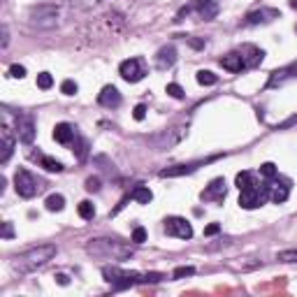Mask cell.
I'll return each instance as SVG.
<instances>
[{
  "mask_svg": "<svg viewBox=\"0 0 297 297\" xmlns=\"http://www.w3.org/2000/svg\"><path fill=\"white\" fill-rule=\"evenodd\" d=\"M56 246L54 244H40V246H33V249L24 251V253L14 255L12 260V267L14 269H19V272H33V269H37V267L47 265L51 258L56 255Z\"/></svg>",
  "mask_w": 297,
  "mask_h": 297,
  "instance_id": "cell-1",
  "label": "cell"
},
{
  "mask_svg": "<svg viewBox=\"0 0 297 297\" xmlns=\"http://www.w3.org/2000/svg\"><path fill=\"white\" fill-rule=\"evenodd\" d=\"M86 251L95 258H116V260H123V258H130L133 251L123 246L121 242H116V239H88L86 244Z\"/></svg>",
  "mask_w": 297,
  "mask_h": 297,
  "instance_id": "cell-2",
  "label": "cell"
},
{
  "mask_svg": "<svg viewBox=\"0 0 297 297\" xmlns=\"http://www.w3.org/2000/svg\"><path fill=\"white\" fill-rule=\"evenodd\" d=\"M272 197V183L265 181V183H251L249 188L239 190V207L242 209H258L262 207L267 200Z\"/></svg>",
  "mask_w": 297,
  "mask_h": 297,
  "instance_id": "cell-3",
  "label": "cell"
},
{
  "mask_svg": "<svg viewBox=\"0 0 297 297\" xmlns=\"http://www.w3.org/2000/svg\"><path fill=\"white\" fill-rule=\"evenodd\" d=\"M186 135H188V123H181V126L167 128V130H163V133L149 137V144H151L156 151H167V149H174Z\"/></svg>",
  "mask_w": 297,
  "mask_h": 297,
  "instance_id": "cell-4",
  "label": "cell"
},
{
  "mask_svg": "<svg viewBox=\"0 0 297 297\" xmlns=\"http://www.w3.org/2000/svg\"><path fill=\"white\" fill-rule=\"evenodd\" d=\"M14 188H17V193L21 195V197L31 200V197H35V195L44 188V181L40 179V176L33 174V172L21 167V170H17V174H14Z\"/></svg>",
  "mask_w": 297,
  "mask_h": 297,
  "instance_id": "cell-5",
  "label": "cell"
},
{
  "mask_svg": "<svg viewBox=\"0 0 297 297\" xmlns=\"http://www.w3.org/2000/svg\"><path fill=\"white\" fill-rule=\"evenodd\" d=\"M58 14H61V10L56 5H35L31 7L28 19L35 28H54V26H58Z\"/></svg>",
  "mask_w": 297,
  "mask_h": 297,
  "instance_id": "cell-6",
  "label": "cell"
},
{
  "mask_svg": "<svg viewBox=\"0 0 297 297\" xmlns=\"http://www.w3.org/2000/svg\"><path fill=\"white\" fill-rule=\"evenodd\" d=\"M219 156H209V158H200V160H193V163H181V165H172V167H165V170H160V176L163 179H172V176H183V174H193L197 167H202V165H209L214 163V160H219Z\"/></svg>",
  "mask_w": 297,
  "mask_h": 297,
  "instance_id": "cell-7",
  "label": "cell"
},
{
  "mask_svg": "<svg viewBox=\"0 0 297 297\" xmlns=\"http://www.w3.org/2000/svg\"><path fill=\"white\" fill-rule=\"evenodd\" d=\"M14 153V135L10 128V119H7V110L3 112V126H0V163L5 165Z\"/></svg>",
  "mask_w": 297,
  "mask_h": 297,
  "instance_id": "cell-8",
  "label": "cell"
},
{
  "mask_svg": "<svg viewBox=\"0 0 297 297\" xmlns=\"http://www.w3.org/2000/svg\"><path fill=\"white\" fill-rule=\"evenodd\" d=\"M165 232L170 237H176V239H190L193 237V225L181 216H170L165 221Z\"/></svg>",
  "mask_w": 297,
  "mask_h": 297,
  "instance_id": "cell-9",
  "label": "cell"
},
{
  "mask_svg": "<svg viewBox=\"0 0 297 297\" xmlns=\"http://www.w3.org/2000/svg\"><path fill=\"white\" fill-rule=\"evenodd\" d=\"M119 74H121L126 81H130V84H137V81H142L144 79V65H142L140 58H128V61H123L121 65H119Z\"/></svg>",
  "mask_w": 297,
  "mask_h": 297,
  "instance_id": "cell-10",
  "label": "cell"
},
{
  "mask_svg": "<svg viewBox=\"0 0 297 297\" xmlns=\"http://www.w3.org/2000/svg\"><path fill=\"white\" fill-rule=\"evenodd\" d=\"M281 12L274 10V7H260V10H253L244 17V24L246 26H265V24H272L274 19H279Z\"/></svg>",
  "mask_w": 297,
  "mask_h": 297,
  "instance_id": "cell-11",
  "label": "cell"
},
{
  "mask_svg": "<svg viewBox=\"0 0 297 297\" xmlns=\"http://www.w3.org/2000/svg\"><path fill=\"white\" fill-rule=\"evenodd\" d=\"M225 195H228V186H225V179H214L209 186L202 190V200L205 202H223L225 200Z\"/></svg>",
  "mask_w": 297,
  "mask_h": 297,
  "instance_id": "cell-12",
  "label": "cell"
},
{
  "mask_svg": "<svg viewBox=\"0 0 297 297\" xmlns=\"http://www.w3.org/2000/svg\"><path fill=\"white\" fill-rule=\"evenodd\" d=\"M290 79H297V63H290V65L281 67V70H274L269 74V81H267V88H276V86H283L285 81Z\"/></svg>",
  "mask_w": 297,
  "mask_h": 297,
  "instance_id": "cell-13",
  "label": "cell"
},
{
  "mask_svg": "<svg viewBox=\"0 0 297 297\" xmlns=\"http://www.w3.org/2000/svg\"><path fill=\"white\" fill-rule=\"evenodd\" d=\"M17 137L24 144H33V140H35V121L31 116H21L17 121Z\"/></svg>",
  "mask_w": 297,
  "mask_h": 297,
  "instance_id": "cell-14",
  "label": "cell"
},
{
  "mask_svg": "<svg viewBox=\"0 0 297 297\" xmlns=\"http://www.w3.org/2000/svg\"><path fill=\"white\" fill-rule=\"evenodd\" d=\"M239 54L244 58V67H258L262 63V58H265V51L258 49L255 44H242Z\"/></svg>",
  "mask_w": 297,
  "mask_h": 297,
  "instance_id": "cell-15",
  "label": "cell"
},
{
  "mask_svg": "<svg viewBox=\"0 0 297 297\" xmlns=\"http://www.w3.org/2000/svg\"><path fill=\"white\" fill-rule=\"evenodd\" d=\"M190 10H197V14H200L205 21H212L214 17H216V12H219V0H190Z\"/></svg>",
  "mask_w": 297,
  "mask_h": 297,
  "instance_id": "cell-16",
  "label": "cell"
},
{
  "mask_svg": "<svg viewBox=\"0 0 297 297\" xmlns=\"http://www.w3.org/2000/svg\"><path fill=\"white\" fill-rule=\"evenodd\" d=\"M97 103L103 105V107H110V110H114V107H119V105H121V93H119V88H116V86H105L103 91H100V95H97Z\"/></svg>",
  "mask_w": 297,
  "mask_h": 297,
  "instance_id": "cell-17",
  "label": "cell"
},
{
  "mask_svg": "<svg viewBox=\"0 0 297 297\" xmlns=\"http://www.w3.org/2000/svg\"><path fill=\"white\" fill-rule=\"evenodd\" d=\"M54 140L58 144H72L77 140V128L70 126V123H58L54 128Z\"/></svg>",
  "mask_w": 297,
  "mask_h": 297,
  "instance_id": "cell-18",
  "label": "cell"
},
{
  "mask_svg": "<svg viewBox=\"0 0 297 297\" xmlns=\"http://www.w3.org/2000/svg\"><path fill=\"white\" fill-rule=\"evenodd\" d=\"M174 63H176V49L172 47V44L158 49V54H156V67L158 70H167V67H172Z\"/></svg>",
  "mask_w": 297,
  "mask_h": 297,
  "instance_id": "cell-19",
  "label": "cell"
},
{
  "mask_svg": "<svg viewBox=\"0 0 297 297\" xmlns=\"http://www.w3.org/2000/svg\"><path fill=\"white\" fill-rule=\"evenodd\" d=\"M221 65H223V70H228V72H242L244 58L239 51H232V54H225L223 58H221Z\"/></svg>",
  "mask_w": 297,
  "mask_h": 297,
  "instance_id": "cell-20",
  "label": "cell"
},
{
  "mask_svg": "<svg viewBox=\"0 0 297 297\" xmlns=\"http://www.w3.org/2000/svg\"><path fill=\"white\" fill-rule=\"evenodd\" d=\"M44 207H47V212H63V207H65V197H63L61 193H51L47 197V202H44Z\"/></svg>",
  "mask_w": 297,
  "mask_h": 297,
  "instance_id": "cell-21",
  "label": "cell"
},
{
  "mask_svg": "<svg viewBox=\"0 0 297 297\" xmlns=\"http://www.w3.org/2000/svg\"><path fill=\"white\" fill-rule=\"evenodd\" d=\"M288 195H290V186H285V183L272 186V200L276 202V205H283V202L288 200Z\"/></svg>",
  "mask_w": 297,
  "mask_h": 297,
  "instance_id": "cell-22",
  "label": "cell"
},
{
  "mask_svg": "<svg viewBox=\"0 0 297 297\" xmlns=\"http://www.w3.org/2000/svg\"><path fill=\"white\" fill-rule=\"evenodd\" d=\"M130 197H133L135 202H140V205H149V202L153 200V193L146 186H137L133 190V195H130Z\"/></svg>",
  "mask_w": 297,
  "mask_h": 297,
  "instance_id": "cell-23",
  "label": "cell"
},
{
  "mask_svg": "<svg viewBox=\"0 0 297 297\" xmlns=\"http://www.w3.org/2000/svg\"><path fill=\"white\" fill-rule=\"evenodd\" d=\"M40 165H42L47 172H56V174L63 172V163L61 160H56V158H51V156H42L40 158Z\"/></svg>",
  "mask_w": 297,
  "mask_h": 297,
  "instance_id": "cell-24",
  "label": "cell"
},
{
  "mask_svg": "<svg viewBox=\"0 0 297 297\" xmlns=\"http://www.w3.org/2000/svg\"><path fill=\"white\" fill-rule=\"evenodd\" d=\"M77 212H79V216H81L84 221H93V219H95V207H93V202H88V200L79 202Z\"/></svg>",
  "mask_w": 297,
  "mask_h": 297,
  "instance_id": "cell-25",
  "label": "cell"
},
{
  "mask_svg": "<svg viewBox=\"0 0 297 297\" xmlns=\"http://www.w3.org/2000/svg\"><path fill=\"white\" fill-rule=\"evenodd\" d=\"M195 79H197V84L200 86H214L216 81H219V77L214 72H209V70H200V72L195 74Z\"/></svg>",
  "mask_w": 297,
  "mask_h": 297,
  "instance_id": "cell-26",
  "label": "cell"
},
{
  "mask_svg": "<svg viewBox=\"0 0 297 297\" xmlns=\"http://www.w3.org/2000/svg\"><path fill=\"white\" fill-rule=\"evenodd\" d=\"M37 86H40L42 91H49V88L54 86V77H51L49 72H40L37 74Z\"/></svg>",
  "mask_w": 297,
  "mask_h": 297,
  "instance_id": "cell-27",
  "label": "cell"
},
{
  "mask_svg": "<svg viewBox=\"0 0 297 297\" xmlns=\"http://www.w3.org/2000/svg\"><path fill=\"white\" fill-rule=\"evenodd\" d=\"M279 262H297V249H288V251H279L276 253Z\"/></svg>",
  "mask_w": 297,
  "mask_h": 297,
  "instance_id": "cell-28",
  "label": "cell"
},
{
  "mask_svg": "<svg viewBox=\"0 0 297 297\" xmlns=\"http://www.w3.org/2000/svg\"><path fill=\"white\" fill-rule=\"evenodd\" d=\"M235 183H237V188H239V190H244V188H249L251 183V172H239V174H237V179H235Z\"/></svg>",
  "mask_w": 297,
  "mask_h": 297,
  "instance_id": "cell-29",
  "label": "cell"
},
{
  "mask_svg": "<svg viewBox=\"0 0 297 297\" xmlns=\"http://www.w3.org/2000/svg\"><path fill=\"white\" fill-rule=\"evenodd\" d=\"M276 165L274 163H265V165H260V174L265 176V179H274V176H276Z\"/></svg>",
  "mask_w": 297,
  "mask_h": 297,
  "instance_id": "cell-30",
  "label": "cell"
},
{
  "mask_svg": "<svg viewBox=\"0 0 297 297\" xmlns=\"http://www.w3.org/2000/svg\"><path fill=\"white\" fill-rule=\"evenodd\" d=\"M77 91H79V86L74 84L72 79H65V81L61 84V93H65V95H74Z\"/></svg>",
  "mask_w": 297,
  "mask_h": 297,
  "instance_id": "cell-31",
  "label": "cell"
},
{
  "mask_svg": "<svg viewBox=\"0 0 297 297\" xmlns=\"http://www.w3.org/2000/svg\"><path fill=\"white\" fill-rule=\"evenodd\" d=\"M195 274V267H176L172 279H183V276H193Z\"/></svg>",
  "mask_w": 297,
  "mask_h": 297,
  "instance_id": "cell-32",
  "label": "cell"
},
{
  "mask_svg": "<svg viewBox=\"0 0 297 297\" xmlns=\"http://www.w3.org/2000/svg\"><path fill=\"white\" fill-rule=\"evenodd\" d=\"M165 91L170 93L172 97H176V100H181V97H183V88L179 84H174V81H172V84H167V88H165Z\"/></svg>",
  "mask_w": 297,
  "mask_h": 297,
  "instance_id": "cell-33",
  "label": "cell"
},
{
  "mask_svg": "<svg viewBox=\"0 0 297 297\" xmlns=\"http://www.w3.org/2000/svg\"><path fill=\"white\" fill-rule=\"evenodd\" d=\"M74 7H79V10H91V7H95L100 0H70Z\"/></svg>",
  "mask_w": 297,
  "mask_h": 297,
  "instance_id": "cell-34",
  "label": "cell"
},
{
  "mask_svg": "<svg viewBox=\"0 0 297 297\" xmlns=\"http://www.w3.org/2000/svg\"><path fill=\"white\" fill-rule=\"evenodd\" d=\"M86 190H88V193H97V190H100V179H97V176H88V179H86Z\"/></svg>",
  "mask_w": 297,
  "mask_h": 297,
  "instance_id": "cell-35",
  "label": "cell"
},
{
  "mask_svg": "<svg viewBox=\"0 0 297 297\" xmlns=\"http://www.w3.org/2000/svg\"><path fill=\"white\" fill-rule=\"evenodd\" d=\"M10 77H14V79H24L26 77V67L24 65H10Z\"/></svg>",
  "mask_w": 297,
  "mask_h": 297,
  "instance_id": "cell-36",
  "label": "cell"
},
{
  "mask_svg": "<svg viewBox=\"0 0 297 297\" xmlns=\"http://www.w3.org/2000/svg\"><path fill=\"white\" fill-rule=\"evenodd\" d=\"M133 242L135 244H144L146 242V230L144 228H135L133 230Z\"/></svg>",
  "mask_w": 297,
  "mask_h": 297,
  "instance_id": "cell-37",
  "label": "cell"
},
{
  "mask_svg": "<svg viewBox=\"0 0 297 297\" xmlns=\"http://www.w3.org/2000/svg\"><path fill=\"white\" fill-rule=\"evenodd\" d=\"M0 237H3V239H12V237H14V228H12V223H10V221H5V223H3V232H0Z\"/></svg>",
  "mask_w": 297,
  "mask_h": 297,
  "instance_id": "cell-38",
  "label": "cell"
},
{
  "mask_svg": "<svg viewBox=\"0 0 297 297\" xmlns=\"http://www.w3.org/2000/svg\"><path fill=\"white\" fill-rule=\"evenodd\" d=\"M133 116H135V121H142V119L146 116V107H144V105H137V107L133 110Z\"/></svg>",
  "mask_w": 297,
  "mask_h": 297,
  "instance_id": "cell-39",
  "label": "cell"
},
{
  "mask_svg": "<svg viewBox=\"0 0 297 297\" xmlns=\"http://www.w3.org/2000/svg\"><path fill=\"white\" fill-rule=\"evenodd\" d=\"M219 232H221V225H219V223H209V225L205 228V235H207V237L219 235Z\"/></svg>",
  "mask_w": 297,
  "mask_h": 297,
  "instance_id": "cell-40",
  "label": "cell"
},
{
  "mask_svg": "<svg viewBox=\"0 0 297 297\" xmlns=\"http://www.w3.org/2000/svg\"><path fill=\"white\" fill-rule=\"evenodd\" d=\"M86 149H88L86 140H79V144H77V156H79V158H84V156H86Z\"/></svg>",
  "mask_w": 297,
  "mask_h": 297,
  "instance_id": "cell-41",
  "label": "cell"
},
{
  "mask_svg": "<svg viewBox=\"0 0 297 297\" xmlns=\"http://www.w3.org/2000/svg\"><path fill=\"white\" fill-rule=\"evenodd\" d=\"M188 42H190V47H193V49H202V47H205V40H195V37H188Z\"/></svg>",
  "mask_w": 297,
  "mask_h": 297,
  "instance_id": "cell-42",
  "label": "cell"
},
{
  "mask_svg": "<svg viewBox=\"0 0 297 297\" xmlns=\"http://www.w3.org/2000/svg\"><path fill=\"white\" fill-rule=\"evenodd\" d=\"M7 44H10V33H7V26H3V44L0 47L7 49Z\"/></svg>",
  "mask_w": 297,
  "mask_h": 297,
  "instance_id": "cell-43",
  "label": "cell"
},
{
  "mask_svg": "<svg viewBox=\"0 0 297 297\" xmlns=\"http://www.w3.org/2000/svg\"><path fill=\"white\" fill-rule=\"evenodd\" d=\"M56 281H58L61 285H67V283H70V279H67L65 274H56Z\"/></svg>",
  "mask_w": 297,
  "mask_h": 297,
  "instance_id": "cell-44",
  "label": "cell"
},
{
  "mask_svg": "<svg viewBox=\"0 0 297 297\" xmlns=\"http://www.w3.org/2000/svg\"><path fill=\"white\" fill-rule=\"evenodd\" d=\"M5 186H7V179L5 176H0V195L5 193Z\"/></svg>",
  "mask_w": 297,
  "mask_h": 297,
  "instance_id": "cell-45",
  "label": "cell"
},
{
  "mask_svg": "<svg viewBox=\"0 0 297 297\" xmlns=\"http://www.w3.org/2000/svg\"><path fill=\"white\" fill-rule=\"evenodd\" d=\"M290 7H292V10H295V12H297V0H290Z\"/></svg>",
  "mask_w": 297,
  "mask_h": 297,
  "instance_id": "cell-46",
  "label": "cell"
}]
</instances>
